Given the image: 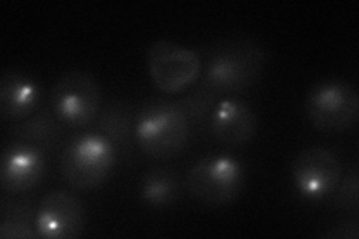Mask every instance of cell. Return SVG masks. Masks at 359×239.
Masks as SVG:
<instances>
[{
	"instance_id": "8",
	"label": "cell",
	"mask_w": 359,
	"mask_h": 239,
	"mask_svg": "<svg viewBox=\"0 0 359 239\" xmlns=\"http://www.w3.org/2000/svg\"><path fill=\"white\" fill-rule=\"evenodd\" d=\"M290 177L298 195L310 202L330 198L343 177L340 158L323 146L299 151L290 163Z\"/></svg>"
},
{
	"instance_id": "17",
	"label": "cell",
	"mask_w": 359,
	"mask_h": 239,
	"mask_svg": "<svg viewBox=\"0 0 359 239\" xmlns=\"http://www.w3.org/2000/svg\"><path fill=\"white\" fill-rule=\"evenodd\" d=\"M359 175L358 169L353 168L346 177H341L339 186L332 193V202L339 210L358 211L359 205Z\"/></svg>"
},
{
	"instance_id": "7",
	"label": "cell",
	"mask_w": 359,
	"mask_h": 239,
	"mask_svg": "<svg viewBox=\"0 0 359 239\" xmlns=\"http://www.w3.org/2000/svg\"><path fill=\"white\" fill-rule=\"evenodd\" d=\"M51 109L66 126H88L100 112V88L96 79L78 69L65 72L53 87Z\"/></svg>"
},
{
	"instance_id": "3",
	"label": "cell",
	"mask_w": 359,
	"mask_h": 239,
	"mask_svg": "<svg viewBox=\"0 0 359 239\" xmlns=\"http://www.w3.org/2000/svg\"><path fill=\"white\" fill-rule=\"evenodd\" d=\"M245 184L243 163L228 154H211L190 166L184 186L195 200L210 208L228 207Z\"/></svg>"
},
{
	"instance_id": "18",
	"label": "cell",
	"mask_w": 359,
	"mask_h": 239,
	"mask_svg": "<svg viewBox=\"0 0 359 239\" xmlns=\"http://www.w3.org/2000/svg\"><path fill=\"white\" fill-rule=\"evenodd\" d=\"M322 236L328 239H358L359 224L356 220H344L331 226Z\"/></svg>"
},
{
	"instance_id": "1",
	"label": "cell",
	"mask_w": 359,
	"mask_h": 239,
	"mask_svg": "<svg viewBox=\"0 0 359 239\" xmlns=\"http://www.w3.org/2000/svg\"><path fill=\"white\" fill-rule=\"evenodd\" d=\"M265 67V50L252 38H232L216 43L205 62V75L186 99L187 117L201 118L219 96L241 93L255 86Z\"/></svg>"
},
{
	"instance_id": "10",
	"label": "cell",
	"mask_w": 359,
	"mask_h": 239,
	"mask_svg": "<svg viewBox=\"0 0 359 239\" xmlns=\"http://www.w3.org/2000/svg\"><path fill=\"white\" fill-rule=\"evenodd\" d=\"M47 169L42 148L13 141L4 148L0 158V184L11 195H21L39 186Z\"/></svg>"
},
{
	"instance_id": "13",
	"label": "cell",
	"mask_w": 359,
	"mask_h": 239,
	"mask_svg": "<svg viewBox=\"0 0 359 239\" xmlns=\"http://www.w3.org/2000/svg\"><path fill=\"white\" fill-rule=\"evenodd\" d=\"M138 193L144 205L153 210H166L182 198V181L172 169L153 168L141 177Z\"/></svg>"
},
{
	"instance_id": "2",
	"label": "cell",
	"mask_w": 359,
	"mask_h": 239,
	"mask_svg": "<svg viewBox=\"0 0 359 239\" xmlns=\"http://www.w3.org/2000/svg\"><path fill=\"white\" fill-rule=\"evenodd\" d=\"M190 138V118L182 105L151 100L135 118V141L154 161H168L182 153Z\"/></svg>"
},
{
	"instance_id": "11",
	"label": "cell",
	"mask_w": 359,
	"mask_h": 239,
	"mask_svg": "<svg viewBox=\"0 0 359 239\" xmlns=\"http://www.w3.org/2000/svg\"><path fill=\"white\" fill-rule=\"evenodd\" d=\"M259 128L256 112L247 102L238 97H226L217 102L210 117V129L220 142L241 146L250 142Z\"/></svg>"
},
{
	"instance_id": "15",
	"label": "cell",
	"mask_w": 359,
	"mask_h": 239,
	"mask_svg": "<svg viewBox=\"0 0 359 239\" xmlns=\"http://www.w3.org/2000/svg\"><path fill=\"white\" fill-rule=\"evenodd\" d=\"M97 117L100 133L105 135L117 150L130 146L132 136L135 138V120L128 104L120 100L111 102Z\"/></svg>"
},
{
	"instance_id": "4",
	"label": "cell",
	"mask_w": 359,
	"mask_h": 239,
	"mask_svg": "<svg viewBox=\"0 0 359 239\" xmlns=\"http://www.w3.org/2000/svg\"><path fill=\"white\" fill-rule=\"evenodd\" d=\"M117 148L105 135L87 132L66 144L60 157L62 177L78 190H92L105 183L114 169Z\"/></svg>"
},
{
	"instance_id": "9",
	"label": "cell",
	"mask_w": 359,
	"mask_h": 239,
	"mask_svg": "<svg viewBox=\"0 0 359 239\" xmlns=\"http://www.w3.org/2000/svg\"><path fill=\"white\" fill-rule=\"evenodd\" d=\"M84 224L83 203L69 191L53 190L38 205L35 226L41 238L75 239L81 236Z\"/></svg>"
},
{
	"instance_id": "6",
	"label": "cell",
	"mask_w": 359,
	"mask_h": 239,
	"mask_svg": "<svg viewBox=\"0 0 359 239\" xmlns=\"http://www.w3.org/2000/svg\"><path fill=\"white\" fill-rule=\"evenodd\" d=\"M153 84L166 95H175L189 88L202 72L201 55L172 41H157L145 54Z\"/></svg>"
},
{
	"instance_id": "5",
	"label": "cell",
	"mask_w": 359,
	"mask_h": 239,
	"mask_svg": "<svg viewBox=\"0 0 359 239\" xmlns=\"http://www.w3.org/2000/svg\"><path fill=\"white\" fill-rule=\"evenodd\" d=\"M304 108L314 129L341 133L353 128L359 118V96L349 81L325 79L310 88Z\"/></svg>"
},
{
	"instance_id": "16",
	"label": "cell",
	"mask_w": 359,
	"mask_h": 239,
	"mask_svg": "<svg viewBox=\"0 0 359 239\" xmlns=\"http://www.w3.org/2000/svg\"><path fill=\"white\" fill-rule=\"evenodd\" d=\"M35 214L29 205L11 203L4 205L2 223H0V238H38L35 226Z\"/></svg>"
},
{
	"instance_id": "12",
	"label": "cell",
	"mask_w": 359,
	"mask_h": 239,
	"mask_svg": "<svg viewBox=\"0 0 359 239\" xmlns=\"http://www.w3.org/2000/svg\"><path fill=\"white\" fill-rule=\"evenodd\" d=\"M41 87L27 72L8 69L0 78V116L6 121H22L39 109Z\"/></svg>"
},
{
	"instance_id": "14",
	"label": "cell",
	"mask_w": 359,
	"mask_h": 239,
	"mask_svg": "<svg viewBox=\"0 0 359 239\" xmlns=\"http://www.w3.org/2000/svg\"><path fill=\"white\" fill-rule=\"evenodd\" d=\"M62 124L63 123L57 118L53 109H42L15 124L11 129V136L14 141L36 145L45 150V148H51L59 142Z\"/></svg>"
}]
</instances>
